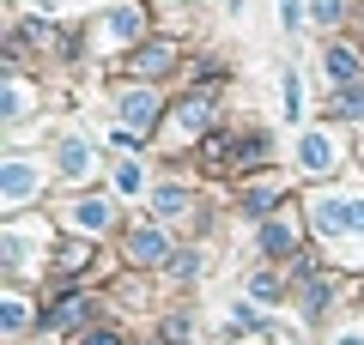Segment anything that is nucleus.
Segmentation results:
<instances>
[{"label":"nucleus","mask_w":364,"mask_h":345,"mask_svg":"<svg viewBox=\"0 0 364 345\" xmlns=\"http://www.w3.org/2000/svg\"><path fill=\"white\" fill-rule=\"evenodd\" d=\"M334 345H364V333H340V339Z\"/></svg>","instance_id":"25"},{"label":"nucleus","mask_w":364,"mask_h":345,"mask_svg":"<svg viewBox=\"0 0 364 345\" xmlns=\"http://www.w3.org/2000/svg\"><path fill=\"white\" fill-rule=\"evenodd\" d=\"M79 345H122V333H109V327H91Z\"/></svg>","instance_id":"24"},{"label":"nucleus","mask_w":364,"mask_h":345,"mask_svg":"<svg viewBox=\"0 0 364 345\" xmlns=\"http://www.w3.org/2000/svg\"><path fill=\"white\" fill-rule=\"evenodd\" d=\"M298 164L304 170H310V176H328V170H334L340 164V146H334V133H304V140H298Z\"/></svg>","instance_id":"4"},{"label":"nucleus","mask_w":364,"mask_h":345,"mask_svg":"<svg viewBox=\"0 0 364 345\" xmlns=\"http://www.w3.org/2000/svg\"><path fill=\"white\" fill-rule=\"evenodd\" d=\"M322 67H328V79H334V91H340V85H358V55H352L346 43H328V49H322Z\"/></svg>","instance_id":"6"},{"label":"nucleus","mask_w":364,"mask_h":345,"mask_svg":"<svg viewBox=\"0 0 364 345\" xmlns=\"http://www.w3.org/2000/svg\"><path fill=\"white\" fill-rule=\"evenodd\" d=\"M128 261L134 267H164V261H176V255H170V236L158 224H134L128 230Z\"/></svg>","instance_id":"3"},{"label":"nucleus","mask_w":364,"mask_h":345,"mask_svg":"<svg viewBox=\"0 0 364 345\" xmlns=\"http://www.w3.org/2000/svg\"><path fill=\"white\" fill-rule=\"evenodd\" d=\"M334 109L346 115V121H364V85H340L334 91Z\"/></svg>","instance_id":"15"},{"label":"nucleus","mask_w":364,"mask_h":345,"mask_svg":"<svg viewBox=\"0 0 364 345\" xmlns=\"http://www.w3.org/2000/svg\"><path fill=\"white\" fill-rule=\"evenodd\" d=\"M310 212L322 236H364V194H316Z\"/></svg>","instance_id":"1"},{"label":"nucleus","mask_w":364,"mask_h":345,"mask_svg":"<svg viewBox=\"0 0 364 345\" xmlns=\"http://www.w3.org/2000/svg\"><path fill=\"white\" fill-rule=\"evenodd\" d=\"M207 121H213V91H195V97L176 103V128H182V133H200Z\"/></svg>","instance_id":"8"},{"label":"nucleus","mask_w":364,"mask_h":345,"mask_svg":"<svg viewBox=\"0 0 364 345\" xmlns=\"http://www.w3.org/2000/svg\"><path fill=\"white\" fill-rule=\"evenodd\" d=\"M146 31V18H140V6H116V13L104 18V31H97V37L104 43H134Z\"/></svg>","instance_id":"7"},{"label":"nucleus","mask_w":364,"mask_h":345,"mask_svg":"<svg viewBox=\"0 0 364 345\" xmlns=\"http://www.w3.org/2000/svg\"><path fill=\"white\" fill-rule=\"evenodd\" d=\"M261 248L267 255H298V224L291 218H267L261 224Z\"/></svg>","instance_id":"10"},{"label":"nucleus","mask_w":364,"mask_h":345,"mask_svg":"<svg viewBox=\"0 0 364 345\" xmlns=\"http://www.w3.org/2000/svg\"><path fill=\"white\" fill-rule=\"evenodd\" d=\"M158 109H164V103H158L152 91H140V85H134V91H122V121H128V128H152V121H158Z\"/></svg>","instance_id":"5"},{"label":"nucleus","mask_w":364,"mask_h":345,"mask_svg":"<svg viewBox=\"0 0 364 345\" xmlns=\"http://www.w3.org/2000/svg\"><path fill=\"white\" fill-rule=\"evenodd\" d=\"M310 18H316V25H340V18H346V0H316Z\"/></svg>","instance_id":"20"},{"label":"nucleus","mask_w":364,"mask_h":345,"mask_svg":"<svg viewBox=\"0 0 364 345\" xmlns=\"http://www.w3.org/2000/svg\"><path fill=\"white\" fill-rule=\"evenodd\" d=\"M170 67H176V49H170V43H146V49L134 55V73L140 79H164Z\"/></svg>","instance_id":"9"},{"label":"nucleus","mask_w":364,"mask_h":345,"mask_svg":"<svg viewBox=\"0 0 364 345\" xmlns=\"http://www.w3.org/2000/svg\"><path fill=\"white\" fill-rule=\"evenodd\" d=\"M25 321H31L25 297H6V303H0V327H6V333H25Z\"/></svg>","instance_id":"16"},{"label":"nucleus","mask_w":364,"mask_h":345,"mask_svg":"<svg viewBox=\"0 0 364 345\" xmlns=\"http://www.w3.org/2000/svg\"><path fill=\"white\" fill-rule=\"evenodd\" d=\"M170 273H176V279H195V273H200V255H176V261H170Z\"/></svg>","instance_id":"23"},{"label":"nucleus","mask_w":364,"mask_h":345,"mask_svg":"<svg viewBox=\"0 0 364 345\" xmlns=\"http://www.w3.org/2000/svg\"><path fill=\"white\" fill-rule=\"evenodd\" d=\"M79 315H85V297H61V303L49 309V327H73Z\"/></svg>","instance_id":"18"},{"label":"nucleus","mask_w":364,"mask_h":345,"mask_svg":"<svg viewBox=\"0 0 364 345\" xmlns=\"http://www.w3.org/2000/svg\"><path fill=\"white\" fill-rule=\"evenodd\" d=\"M286 115H291V121L304 115V85H298V73H286Z\"/></svg>","instance_id":"22"},{"label":"nucleus","mask_w":364,"mask_h":345,"mask_svg":"<svg viewBox=\"0 0 364 345\" xmlns=\"http://www.w3.org/2000/svg\"><path fill=\"white\" fill-rule=\"evenodd\" d=\"M273 200H279V188H273V182H255V188H243V212H249V218H267V212H273Z\"/></svg>","instance_id":"14"},{"label":"nucleus","mask_w":364,"mask_h":345,"mask_svg":"<svg viewBox=\"0 0 364 345\" xmlns=\"http://www.w3.org/2000/svg\"><path fill=\"white\" fill-rule=\"evenodd\" d=\"M249 297H255V303H279V297H286V285L273 279V273H255V279H249Z\"/></svg>","instance_id":"17"},{"label":"nucleus","mask_w":364,"mask_h":345,"mask_svg":"<svg viewBox=\"0 0 364 345\" xmlns=\"http://www.w3.org/2000/svg\"><path fill=\"white\" fill-rule=\"evenodd\" d=\"M152 206H158V218H182V212H188V206H195V194H188V188H176V182H170V188H158V194H152Z\"/></svg>","instance_id":"13"},{"label":"nucleus","mask_w":364,"mask_h":345,"mask_svg":"<svg viewBox=\"0 0 364 345\" xmlns=\"http://www.w3.org/2000/svg\"><path fill=\"white\" fill-rule=\"evenodd\" d=\"M37 182H43V170L31 164V158H6V164H0V200L25 206L31 194H37Z\"/></svg>","instance_id":"2"},{"label":"nucleus","mask_w":364,"mask_h":345,"mask_svg":"<svg viewBox=\"0 0 364 345\" xmlns=\"http://www.w3.org/2000/svg\"><path fill=\"white\" fill-rule=\"evenodd\" d=\"M25 109H31V91L18 85V79H6V121H18Z\"/></svg>","instance_id":"19"},{"label":"nucleus","mask_w":364,"mask_h":345,"mask_svg":"<svg viewBox=\"0 0 364 345\" xmlns=\"http://www.w3.org/2000/svg\"><path fill=\"white\" fill-rule=\"evenodd\" d=\"M73 224L79 230H109L116 224V206L109 200H73Z\"/></svg>","instance_id":"11"},{"label":"nucleus","mask_w":364,"mask_h":345,"mask_svg":"<svg viewBox=\"0 0 364 345\" xmlns=\"http://www.w3.org/2000/svg\"><path fill=\"white\" fill-rule=\"evenodd\" d=\"M55 164H61V176H85V170H91V146L85 140H61Z\"/></svg>","instance_id":"12"},{"label":"nucleus","mask_w":364,"mask_h":345,"mask_svg":"<svg viewBox=\"0 0 364 345\" xmlns=\"http://www.w3.org/2000/svg\"><path fill=\"white\" fill-rule=\"evenodd\" d=\"M116 188H122V194H140V188H146L140 164H122V170H116Z\"/></svg>","instance_id":"21"}]
</instances>
